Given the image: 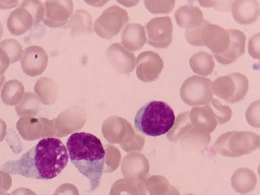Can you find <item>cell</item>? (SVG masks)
Returning a JSON list of instances; mask_svg holds the SVG:
<instances>
[{
    "label": "cell",
    "mask_w": 260,
    "mask_h": 195,
    "mask_svg": "<svg viewBox=\"0 0 260 195\" xmlns=\"http://www.w3.org/2000/svg\"><path fill=\"white\" fill-rule=\"evenodd\" d=\"M10 64V60L8 54L2 48H0V76L3 75L7 70Z\"/></svg>",
    "instance_id": "obj_26"
},
{
    "label": "cell",
    "mask_w": 260,
    "mask_h": 195,
    "mask_svg": "<svg viewBox=\"0 0 260 195\" xmlns=\"http://www.w3.org/2000/svg\"><path fill=\"white\" fill-rule=\"evenodd\" d=\"M35 25V18L30 10L24 5L10 14L7 20V27L10 33L15 36H20L26 33Z\"/></svg>",
    "instance_id": "obj_14"
},
{
    "label": "cell",
    "mask_w": 260,
    "mask_h": 195,
    "mask_svg": "<svg viewBox=\"0 0 260 195\" xmlns=\"http://www.w3.org/2000/svg\"><path fill=\"white\" fill-rule=\"evenodd\" d=\"M232 14L239 24H250L258 18L259 4L257 1H236L232 4Z\"/></svg>",
    "instance_id": "obj_15"
},
{
    "label": "cell",
    "mask_w": 260,
    "mask_h": 195,
    "mask_svg": "<svg viewBox=\"0 0 260 195\" xmlns=\"http://www.w3.org/2000/svg\"><path fill=\"white\" fill-rule=\"evenodd\" d=\"M72 1H47L44 8V24L50 28L64 26L72 14Z\"/></svg>",
    "instance_id": "obj_9"
},
{
    "label": "cell",
    "mask_w": 260,
    "mask_h": 195,
    "mask_svg": "<svg viewBox=\"0 0 260 195\" xmlns=\"http://www.w3.org/2000/svg\"><path fill=\"white\" fill-rule=\"evenodd\" d=\"M0 48L8 54L10 63H15L19 61L23 55L22 46L15 39L4 40L0 43Z\"/></svg>",
    "instance_id": "obj_22"
},
{
    "label": "cell",
    "mask_w": 260,
    "mask_h": 195,
    "mask_svg": "<svg viewBox=\"0 0 260 195\" xmlns=\"http://www.w3.org/2000/svg\"><path fill=\"white\" fill-rule=\"evenodd\" d=\"M175 122V115L171 107L161 101H151L140 108L134 118L138 131L151 137L167 134Z\"/></svg>",
    "instance_id": "obj_3"
},
{
    "label": "cell",
    "mask_w": 260,
    "mask_h": 195,
    "mask_svg": "<svg viewBox=\"0 0 260 195\" xmlns=\"http://www.w3.org/2000/svg\"><path fill=\"white\" fill-rule=\"evenodd\" d=\"M128 21L126 10L117 6H111L96 20L95 30L103 39H110L120 32Z\"/></svg>",
    "instance_id": "obj_6"
},
{
    "label": "cell",
    "mask_w": 260,
    "mask_h": 195,
    "mask_svg": "<svg viewBox=\"0 0 260 195\" xmlns=\"http://www.w3.org/2000/svg\"><path fill=\"white\" fill-rule=\"evenodd\" d=\"M67 150L71 163L89 180L91 191L97 189L104 173L106 159L101 140L93 134L76 132L67 140Z\"/></svg>",
    "instance_id": "obj_2"
},
{
    "label": "cell",
    "mask_w": 260,
    "mask_h": 195,
    "mask_svg": "<svg viewBox=\"0 0 260 195\" xmlns=\"http://www.w3.org/2000/svg\"><path fill=\"white\" fill-rule=\"evenodd\" d=\"M230 43L228 49L221 54H215L217 61L222 64L228 65L234 63L245 53V40L244 33L238 30H228Z\"/></svg>",
    "instance_id": "obj_13"
},
{
    "label": "cell",
    "mask_w": 260,
    "mask_h": 195,
    "mask_svg": "<svg viewBox=\"0 0 260 195\" xmlns=\"http://www.w3.org/2000/svg\"><path fill=\"white\" fill-rule=\"evenodd\" d=\"M208 22L205 20L200 26L197 27V28L189 29V30L186 31L185 37L188 43L194 46H200V47L202 46L201 42V30Z\"/></svg>",
    "instance_id": "obj_24"
},
{
    "label": "cell",
    "mask_w": 260,
    "mask_h": 195,
    "mask_svg": "<svg viewBox=\"0 0 260 195\" xmlns=\"http://www.w3.org/2000/svg\"><path fill=\"white\" fill-rule=\"evenodd\" d=\"M231 2H219V1H199L201 6H205V7H213L218 10L223 11V10H229L230 7Z\"/></svg>",
    "instance_id": "obj_25"
},
{
    "label": "cell",
    "mask_w": 260,
    "mask_h": 195,
    "mask_svg": "<svg viewBox=\"0 0 260 195\" xmlns=\"http://www.w3.org/2000/svg\"><path fill=\"white\" fill-rule=\"evenodd\" d=\"M146 37L144 27L138 24L127 25L122 35V44L127 49L137 51L145 45Z\"/></svg>",
    "instance_id": "obj_17"
},
{
    "label": "cell",
    "mask_w": 260,
    "mask_h": 195,
    "mask_svg": "<svg viewBox=\"0 0 260 195\" xmlns=\"http://www.w3.org/2000/svg\"><path fill=\"white\" fill-rule=\"evenodd\" d=\"M71 27L72 32H91L92 22L91 15L85 10H78L75 12L73 18L71 19L69 24H78Z\"/></svg>",
    "instance_id": "obj_20"
},
{
    "label": "cell",
    "mask_w": 260,
    "mask_h": 195,
    "mask_svg": "<svg viewBox=\"0 0 260 195\" xmlns=\"http://www.w3.org/2000/svg\"><path fill=\"white\" fill-rule=\"evenodd\" d=\"M21 64L24 72L30 77L42 74L47 69L49 57L45 49L39 46H31L24 50Z\"/></svg>",
    "instance_id": "obj_10"
},
{
    "label": "cell",
    "mask_w": 260,
    "mask_h": 195,
    "mask_svg": "<svg viewBox=\"0 0 260 195\" xmlns=\"http://www.w3.org/2000/svg\"><path fill=\"white\" fill-rule=\"evenodd\" d=\"M176 21L180 28L189 29L200 26L204 20L202 12L196 6H184L175 13Z\"/></svg>",
    "instance_id": "obj_16"
},
{
    "label": "cell",
    "mask_w": 260,
    "mask_h": 195,
    "mask_svg": "<svg viewBox=\"0 0 260 195\" xmlns=\"http://www.w3.org/2000/svg\"><path fill=\"white\" fill-rule=\"evenodd\" d=\"M24 95V87L18 80L6 82L2 88L1 98L2 102L8 106H15L22 101Z\"/></svg>",
    "instance_id": "obj_18"
},
{
    "label": "cell",
    "mask_w": 260,
    "mask_h": 195,
    "mask_svg": "<svg viewBox=\"0 0 260 195\" xmlns=\"http://www.w3.org/2000/svg\"><path fill=\"white\" fill-rule=\"evenodd\" d=\"M136 65L138 78L145 83L156 80L164 68L162 58L158 53L152 51L140 54L136 58Z\"/></svg>",
    "instance_id": "obj_8"
},
{
    "label": "cell",
    "mask_w": 260,
    "mask_h": 195,
    "mask_svg": "<svg viewBox=\"0 0 260 195\" xmlns=\"http://www.w3.org/2000/svg\"><path fill=\"white\" fill-rule=\"evenodd\" d=\"M2 35H3V27H2V24H0V39H2Z\"/></svg>",
    "instance_id": "obj_28"
},
{
    "label": "cell",
    "mask_w": 260,
    "mask_h": 195,
    "mask_svg": "<svg viewBox=\"0 0 260 195\" xmlns=\"http://www.w3.org/2000/svg\"><path fill=\"white\" fill-rule=\"evenodd\" d=\"M201 42L215 54H221L228 49L230 37L227 30L207 23L201 32Z\"/></svg>",
    "instance_id": "obj_11"
},
{
    "label": "cell",
    "mask_w": 260,
    "mask_h": 195,
    "mask_svg": "<svg viewBox=\"0 0 260 195\" xmlns=\"http://www.w3.org/2000/svg\"><path fill=\"white\" fill-rule=\"evenodd\" d=\"M39 110V100L34 94L27 93L22 101L16 106L19 115L22 114H37Z\"/></svg>",
    "instance_id": "obj_21"
},
{
    "label": "cell",
    "mask_w": 260,
    "mask_h": 195,
    "mask_svg": "<svg viewBox=\"0 0 260 195\" xmlns=\"http://www.w3.org/2000/svg\"><path fill=\"white\" fill-rule=\"evenodd\" d=\"M146 29L147 41L152 47L165 49L173 41V25L169 16L153 18Z\"/></svg>",
    "instance_id": "obj_7"
},
{
    "label": "cell",
    "mask_w": 260,
    "mask_h": 195,
    "mask_svg": "<svg viewBox=\"0 0 260 195\" xmlns=\"http://www.w3.org/2000/svg\"><path fill=\"white\" fill-rule=\"evenodd\" d=\"M211 85L216 95L230 103L243 100L249 89L248 79L239 73L219 77Z\"/></svg>",
    "instance_id": "obj_4"
},
{
    "label": "cell",
    "mask_w": 260,
    "mask_h": 195,
    "mask_svg": "<svg viewBox=\"0 0 260 195\" xmlns=\"http://www.w3.org/2000/svg\"><path fill=\"white\" fill-rule=\"evenodd\" d=\"M106 54L109 62L117 72L127 74L135 68V56L125 49L120 43L111 45L107 50Z\"/></svg>",
    "instance_id": "obj_12"
},
{
    "label": "cell",
    "mask_w": 260,
    "mask_h": 195,
    "mask_svg": "<svg viewBox=\"0 0 260 195\" xmlns=\"http://www.w3.org/2000/svg\"><path fill=\"white\" fill-rule=\"evenodd\" d=\"M180 96L190 106L209 104L213 99L210 79L196 75L190 77L182 84Z\"/></svg>",
    "instance_id": "obj_5"
},
{
    "label": "cell",
    "mask_w": 260,
    "mask_h": 195,
    "mask_svg": "<svg viewBox=\"0 0 260 195\" xmlns=\"http://www.w3.org/2000/svg\"><path fill=\"white\" fill-rule=\"evenodd\" d=\"M23 5L28 8L35 18V25L39 24L43 19L44 7L43 4L39 1H24Z\"/></svg>",
    "instance_id": "obj_23"
},
{
    "label": "cell",
    "mask_w": 260,
    "mask_h": 195,
    "mask_svg": "<svg viewBox=\"0 0 260 195\" xmlns=\"http://www.w3.org/2000/svg\"><path fill=\"white\" fill-rule=\"evenodd\" d=\"M190 65L192 70L197 74L207 76L213 72L215 62L213 56L206 52H197L190 60Z\"/></svg>",
    "instance_id": "obj_19"
},
{
    "label": "cell",
    "mask_w": 260,
    "mask_h": 195,
    "mask_svg": "<svg viewBox=\"0 0 260 195\" xmlns=\"http://www.w3.org/2000/svg\"><path fill=\"white\" fill-rule=\"evenodd\" d=\"M4 81H5V77L4 75H2L0 76V89H1L2 85H3Z\"/></svg>",
    "instance_id": "obj_27"
},
{
    "label": "cell",
    "mask_w": 260,
    "mask_h": 195,
    "mask_svg": "<svg viewBox=\"0 0 260 195\" xmlns=\"http://www.w3.org/2000/svg\"><path fill=\"white\" fill-rule=\"evenodd\" d=\"M67 147L61 140L46 138L18 160L8 161L2 171L31 179L50 180L59 175L68 164Z\"/></svg>",
    "instance_id": "obj_1"
}]
</instances>
